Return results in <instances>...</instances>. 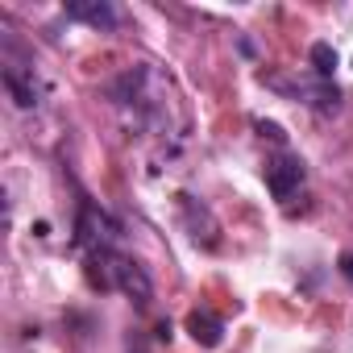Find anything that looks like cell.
Here are the masks:
<instances>
[{"mask_svg": "<svg viewBox=\"0 0 353 353\" xmlns=\"http://www.w3.org/2000/svg\"><path fill=\"white\" fill-rule=\"evenodd\" d=\"M100 258H104V266H108V283H112L117 291H125L137 307H145V303L154 299V283H150V274H145L141 262H133V258H125V254H100Z\"/></svg>", "mask_w": 353, "mask_h": 353, "instance_id": "cell-1", "label": "cell"}, {"mask_svg": "<svg viewBox=\"0 0 353 353\" xmlns=\"http://www.w3.org/2000/svg\"><path fill=\"white\" fill-rule=\"evenodd\" d=\"M303 183V162L295 154H279L274 162H266V188L274 200H291Z\"/></svg>", "mask_w": 353, "mask_h": 353, "instance_id": "cell-2", "label": "cell"}, {"mask_svg": "<svg viewBox=\"0 0 353 353\" xmlns=\"http://www.w3.org/2000/svg\"><path fill=\"white\" fill-rule=\"evenodd\" d=\"M71 21H83V26H92V30H100V34H112L117 30V9L108 5V0H71V5L63 9Z\"/></svg>", "mask_w": 353, "mask_h": 353, "instance_id": "cell-3", "label": "cell"}, {"mask_svg": "<svg viewBox=\"0 0 353 353\" xmlns=\"http://www.w3.org/2000/svg\"><path fill=\"white\" fill-rule=\"evenodd\" d=\"M5 88H9V96H13L21 108L42 104V83L34 79V67H30V71H21V67H5Z\"/></svg>", "mask_w": 353, "mask_h": 353, "instance_id": "cell-4", "label": "cell"}, {"mask_svg": "<svg viewBox=\"0 0 353 353\" xmlns=\"http://www.w3.org/2000/svg\"><path fill=\"white\" fill-rule=\"evenodd\" d=\"M188 332H192L196 345H204V349H216V345L225 341V324H221L212 312H192V316H188Z\"/></svg>", "mask_w": 353, "mask_h": 353, "instance_id": "cell-5", "label": "cell"}, {"mask_svg": "<svg viewBox=\"0 0 353 353\" xmlns=\"http://www.w3.org/2000/svg\"><path fill=\"white\" fill-rule=\"evenodd\" d=\"M307 54H312V71H316V79H332V71H336V50H332L328 42H316Z\"/></svg>", "mask_w": 353, "mask_h": 353, "instance_id": "cell-6", "label": "cell"}, {"mask_svg": "<svg viewBox=\"0 0 353 353\" xmlns=\"http://www.w3.org/2000/svg\"><path fill=\"white\" fill-rule=\"evenodd\" d=\"M254 129H258L262 137H270V141H279V145L287 141V133H283V125H274V121H254Z\"/></svg>", "mask_w": 353, "mask_h": 353, "instance_id": "cell-7", "label": "cell"}, {"mask_svg": "<svg viewBox=\"0 0 353 353\" xmlns=\"http://www.w3.org/2000/svg\"><path fill=\"white\" fill-rule=\"evenodd\" d=\"M336 270H341V274L353 283V254H341V258H336Z\"/></svg>", "mask_w": 353, "mask_h": 353, "instance_id": "cell-8", "label": "cell"}]
</instances>
